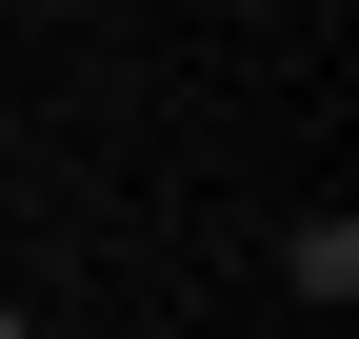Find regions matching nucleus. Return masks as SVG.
Segmentation results:
<instances>
[{
	"mask_svg": "<svg viewBox=\"0 0 359 339\" xmlns=\"http://www.w3.org/2000/svg\"><path fill=\"white\" fill-rule=\"evenodd\" d=\"M0 339H20V300H0Z\"/></svg>",
	"mask_w": 359,
	"mask_h": 339,
	"instance_id": "obj_2",
	"label": "nucleus"
},
{
	"mask_svg": "<svg viewBox=\"0 0 359 339\" xmlns=\"http://www.w3.org/2000/svg\"><path fill=\"white\" fill-rule=\"evenodd\" d=\"M280 279H299V300H320V319L359 300V220H339V200H320V220H299V240H280Z\"/></svg>",
	"mask_w": 359,
	"mask_h": 339,
	"instance_id": "obj_1",
	"label": "nucleus"
}]
</instances>
